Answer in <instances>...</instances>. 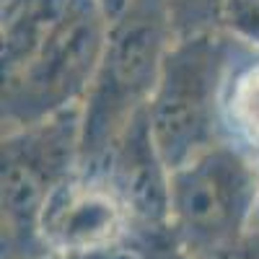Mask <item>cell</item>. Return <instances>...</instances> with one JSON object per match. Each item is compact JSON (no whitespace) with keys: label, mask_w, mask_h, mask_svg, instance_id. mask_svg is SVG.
<instances>
[{"label":"cell","mask_w":259,"mask_h":259,"mask_svg":"<svg viewBox=\"0 0 259 259\" xmlns=\"http://www.w3.org/2000/svg\"><path fill=\"white\" fill-rule=\"evenodd\" d=\"M218 259H259V239L246 244H226L218 249Z\"/></svg>","instance_id":"8"},{"label":"cell","mask_w":259,"mask_h":259,"mask_svg":"<svg viewBox=\"0 0 259 259\" xmlns=\"http://www.w3.org/2000/svg\"><path fill=\"white\" fill-rule=\"evenodd\" d=\"M101 50V24L91 3L68 6L60 24L24 62L16 80V106L45 112L70 99L91 75Z\"/></svg>","instance_id":"4"},{"label":"cell","mask_w":259,"mask_h":259,"mask_svg":"<svg viewBox=\"0 0 259 259\" xmlns=\"http://www.w3.org/2000/svg\"><path fill=\"white\" fill-rule=\"evenodd\" d=\"M236 112H239L244 127L259 140V70L241 83L239 96H236Z\"/></svg>","instance_id":"6"},{"label":"cell","mask_w":259,"mask_h":259,"mask_svg":"<svg viewBox=\"0 0 259 259\" xmlns=\"http://www.w3.org/2000/svg\"><path fill=\"white\" fill-rule=\"evenodd\" d=\"M218 55L207 41H189L166 60L150 106V140L158 158L179 168L202 153L210 133Z\"/></svg>","instance_id":"2"},{"label":"cell","mask_w":259,"mask_h":259,"mask_svg":"<svg viewBox=\"0 0 259 259\" xmlns=\"http://www.w3.org/2000/svg\"><path fill=\"white\" fill-rule=\"evenodd\" d=\"M254 194L249 168L228 150L200 153L174 171L171 212L194 244L221 249L233 241Z\"/></svg>","instance_id":"3"},{"label":"cell","mask_w":259,"mask_h":259,"mask_svg":"<svg viewBox=\"0 0 259 259\" xmlns=\"http://www.w3.org/2000/svg\"><path fill=\"white\" fill-rule=\"evenodd\" d=\"M215 6V0H168V8L179 21L184 24H194L202 21Z\"/></svg>","instance_id":"7"},{"label":"cell","mask_w":259,"mask_h":259,"mask_svg":"<svg viewBox=\"0 0 259 259\" xmlns=\"http://www.w3.org/2000/svg\"><path fill=\"white\" fill-rule=\"evenodd\" d=\"M39 218L47 241L60 249H96L119 231L117 202L89 187L52 189Z\"/></svg>","instance_id":"5"},{"label":"cell","mask_w":259,"mask_h":259,"mask_svg":"<svg viewBox=\"0 0 259 259\" xmlns=\"http://www.w3.org/2000/svg\"><path fill=\"white\" fill-rule=\"evenodd\" d=\"M166 36L163 0H135L114 29L85 117V138L104 143L150 91Z\"/></svg>","instance_id":"1"}]
</instances>
